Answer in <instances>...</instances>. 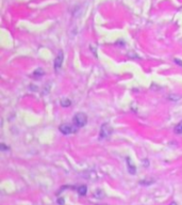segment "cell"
Wrapping results in <instances>:
<instances>
[{
    "label": "cell",
    "mask_w": 182,
    "mask_h": 205,
    "mask_svg": "<svg viewBox=\"0 0 182 205\" xmlns=\"http://www.w3.org/2000/svg\"><path fill=\"white\" fill-rule=\"evenodd\" d=\"M86 122H87V117H86V114H84V113L79 112L73 117V125H76L78 128L84 126V125L86 124Z\"/></svg>",
    "instance_id": "cell-1"
},
{
    "label": "cell",
    "mask_w": 182,
    "mask_h": 205,
    "mask_svg": "<svg viewBox=\"0 0 182 205\" xmlns=\"http://www.w3.org/2000/svg\"><path fill=\"white\" fill-rule=\"evenodd\" d=\"M77 129H78V127L76 126V125H70V124H67V123L60 125V127H59V130H60L62 134H64V135L73 134V133H75Z\"/></svg>",
    "instance_id": "cell-2"
},
{
    "label": "cell",
    "mask_w": 182,
    "mask_h": 205,
    "mask_svg": "<svg viewBox=\"0 0 182 205\" xmlns=\"http://www.w3.org/2000/svg\"><path fill=\"white\" fill-rule=\"evenodd\" d=\"M112 133V127L110 126L108 123H105L101 126V129H100V138L101 139H105V138H108V137L111 135Z\"/></svg>",
    "instance_id": "cell-3"
},
{
    "label": "cell",
    "mask_w": 182,
    "mask_h": 205,
    "mask_svg": "<svg viewBox=\"0 0 182 205\" xmlns=\"http://www.w3.org/2000/svg\"><path fill=\"white\" fill-rule=\"evenodd\" d=\"M63 59H64V55H63V52L60 51L59 53V56L56 58V60H54V68H56V71H59L62 66V63H63Z\"/></svg>",
    "instance_id": "cell-4"
},
{
    "label": "cell",
    "mask_w": 182,
    "mask_h": 205,
    "mask_svg": "<svg viewBox=\"0 0 182 205\" xmlns=\"http://www.w3.org/2000/svg\"><path fill=\"white\" fill-rule=\"evenodd\" d=\"M127 166H128V171L130 172V174H135V171H136V168L135 166L131 162L129 158H127Z\"/></svg>",
    "instance_id": "cell-5"
},
{
    "label": "cell",
    "mask_w": 182,
    "mask_h": 205,
    "mask_svg": "<svg viewBox=\"0 0 182 205\" xmlns=\"http://www.w3.org/2000/svg\"><path fill=\"white\" fill-rule=\"evenodd\" d=\"M86 192H87V187H86V186L82 185L78 188V193H79L80 196H85Z\"/></svg>",
    "instance_id": "cell-6"
},
{
    "label": "cell",
    "mask_w": 182,
    "mask_h": 205,
    "mask_svg": "<svg viewBox=\"0 0 182 205\" xmlns=\"http://www.w3.org/2000/svg\"><path fill=\"white\" fill-rule=\"evenodd\" d=\"M70 105H71V101L68 98H64L61 101V106H63V107H68Z\"/></svg>",
    "instance_id": "cell-7"
},
{
    "label": "cell",
    "mask_w": 182,
    "mask_h": 205,
    "mask_svg": "<svg viewBox=\"0 0 182 205\" xmlns=\"http://www.w3.org/2000/svg\"><path fill=\"white\" fill-rule=\"evenodd\" d=\"M175 133L176 134H182V121L179 123V124L176 125V127H175Z\"/></svg>",
    "instance_id": "cell-8"
},
{
    "label": "cell",
    "mask_w": 182,
    "mask_h": 205,
    "mask_svg": "<svg viewBox=\"0 0 182 205\" xmlns=\"http://www.w3.org/2000/svg\"><path fill=\"white\" fill-rule=\"evenodd\" d=\"M96 196H97V198H103V192L101 191V190H98V191H96V193H95Z\"/></svg>",
    "instance_id": "cell-9"
},
{
    "label": "cell",
    "mask_w": 182,
    "mask_h": 205,
    "mask_svg": "<svg viewBox=\"0 0 182 205\" xmlns=\"http://www.w3.org/2000/svg\"><path fill=\"white\" fill-rule=\"evenodd\" d=\"M175 62H176V63H177V64L181 65V66H182V61L180 60V59H175Z\"/></svg>",
    "instance_id": "cell-10"
},
{
    "label": "cell",
    "mask_w": 182,
    "mask_h": 205,
    "mask_svg": "<svg viewBox=\"0 0 182 205\" xmlns=\"http://www.w3.org/2000/svg\"><path fill=\"white\" fill-rule=\"evenodd\" d=\"M58 204L63 205L64 204V200H63V199H58Z\"/></svg>",
    "instance_id": "cell-11"
},
{
    "label": "cell",
    "mask_w": 182,
    "mask_h": 205,
    "mask_svg": "<svg viewBox=\"0 0 182 205\" xmlns=\"http://www.w3.org/2000/svg\"><path fill=\"white\" fill-rule=\"evenodd\" d=\"M170 205H177V203H176V202H173V203H170Z\"/></svg>",
    "instance_id": "cell-12"
}]
</instances>
